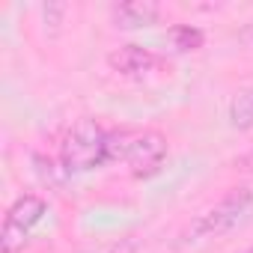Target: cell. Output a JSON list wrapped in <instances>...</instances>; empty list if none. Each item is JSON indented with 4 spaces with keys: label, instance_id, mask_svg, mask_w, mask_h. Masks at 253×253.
<instances>
[{
    "label": "cell",
    "instance_id": "obj_1",
    "mask_svg": "<svg viewBox=\"0 0 253 253\" xmlns=\"http://www.w3.org/2000/svg\"><path fill=\"white\" fill-rule=\"evenodd\" d=\"M107 164V131L89 116L78 119L60 146V167L63 173H86Z\"/></svg>",
    "mask_w": 253,
    "mask_h": 253
},
{
    "label": "cell",
    "instance_id": "obj_2",
    "mask_svg": "<svg viewBox=\"0 0 253 253\" xmlns=\"http://www.w3.org/2000/svg\"><path fill=\"white\" fill-rule=\"evenodd\" d=\"M253 209V191L250 188H232L226 191L211 209H206L188 229V238L197 241V238H217V235H226L229 229H235L244 214Z\"/></svg>",
    "mask_w": 253,
    "mask_h": 253
},
{
    "label": "cell",
    "instance_id": "obj_3",
    "mask_svg": "<svg viewBox=\"0 0 253 253\" xmlns=\"http://www.w3.org/2000/svg\"><path fill=\"white\" fill-rule=\"evenodd\" d=\"M45 209L48 206L39 194H24L9 206V211L3 217V229H0V247H3V253H18L27 244V235L45 217Z\"/></svg>",
    "mask_w": 253,
    "mask_h": 253
},
{
    "label": "cell",
    "instance_id": "obj_4",
    "mask_svg": "<svg viewBox=\"0 0 253 253\" xmlns=\"http://www.w3.org/2000/svg\"><path fill=\"white\" fill-rule=\"evenodd\" d=\"M164 161H167V137L161 131H140L131 137L128 152H125V164H128L134 179L158 176Z\"/></svg>",
    "mask_w": 253,
    "mask_h": 253
},
{
    "label": "cell",
    "instance_id": "obj_5",
    "mask_svg": "<svg viewBox=\"0 0 253 253\" xmlns=\"http://www.w3.org/2000/svg\"><path fill=\"white\" fill-rule=\"evenodd\" d=\"M107 66L116 75H125V78H143L146 72H152L158 66V57L149 48H140V45H122V48L107 54Z\"/></svg>",
    "mask_w": 253,
    "mask_h": 253
},
{
    "label": "cell",
    "instance_id": "obj_6",
    "mask_svg": "<svg viewBox=\"0 0 253 253\" xmlns=\"http://www.w3.org/2000/svg\"><path fill=\"white\" fill-rule=\"evenodd\" d=\"M113 24L122 30H137V27H152L161 21V6L152 0H128V3H119L110 9Z\"/></svg>",
    "mask_w": 253,
    "mask_h": 253
},
{
    "label": "cell",
    "instance_id": "obj_7",
    "mask_svg": "<svg viewBox=\"0 0 253 253\" xmlns=\"http://www.w3.org/2000/svg\"><path fill=\"white\" fill-rule=\"evenodd\" d=\"M229 125H232V128H238V131L253 128V84L244 86L232 98V104H229Z\"/></svg>",
    "mask_w": 253,
    "mask_h": 253
},
{
    "label": "cell",
    "instance_id": "obj_8",
    "mask_svg": "<svg viewBox=\"0 0 253 253\" xmlns=\"http://www.w3.org/2000/svg\"><path fill=\"white\" fill-rule=\"evenodd\" d=\"M170 39H173V48L188 54V51H200L206 45V33L200 27H191V24H179L170 30Z\"/></svg>",
    "mask_w": 253,
    "mask_h": 253
},
{
    "label": "cell",
    "instance_id": "obj_9",
    "mask_svg": "<svg viewBox=\"0 0 253 253\" xmlns=\"http://www.w3.org/2000/svg\"><path fill=\"white\" fill-rule=\"evenodd\" d=\"M39 12H42V24H45V27H51V36H57V30H60L63 18H66L69 6H66V3H45Z\"/></svg>",
    "mask_w": 253,
    "mask_h": 253
},
{
    "label": "cell",
    "instance_id": "obj_10",
    "mask_svg": "<svg viewBox=\"0 0 253 253\" xmlns=\"http://www.w3.org/2000/svg\"><path fill=\"white\" fill-rule=\"evenodd\" d=\"M140 250V241L134 238V235H125V238H119L116 244H110L104 253H137Z\"/></svg>",
    "mask_w": 253,
    "mask_h": 253
},
{
    "label": "cell",
    "instance_id": "obj_11",
    "mask_svg": "<svg viewBox=\"0 0 253 253\" xmlns=\"http://www.w3.org/2000/svg\"><path fill=\"white\" fill-rule=\"evenodd\" d=\"M241 167H244V170H253V149H250V152L241 158Z\"/></svg>",
    "mask_w": 253,
    "mask_h": 253
},
{
    "label": "cell",
    "instance_id": "obj_12",
    "mask_svg": "<svg viewBox=\"0 0 253 253\" xmlns=\"http://www.w3.org/2000/svg\"><path fill=\"white\" fill-rule=\"evenodd\" d=\"M244 253H253V244H250V247H247V250H244Z\"/></svg>",
    "mask_w": 253,
    "mask_h": 253
}]
</instances>
